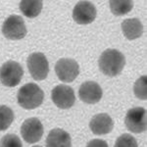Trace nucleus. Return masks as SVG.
I'll return each mask as SVG.
<instances>
[{"label":"nucleus","instance_id":"1","mask_svg":"<svg viewBox=\"0 0 147 147\" xmlns=\"http://www.w3.org/2000/svg\"><path fill=\"white\" fill-rule=\"evenodd\" d=\"M98 65L104 75L113 78L122 73L125 65V58L119 50L109 48L102 52L99 57Z\"/></svg>","mask_w":147,"mask_h":147},{"label":"nucleus","instance_id":"2","mask_svg":"<svg viewBox=\"0 0 147 147\" xmlns=\"http://www.w3.org/2000/svg\"><path fill=\"white\" fill-rule=\"evenodd\" d=\"M44 99V92L35 84L23 85L18 91V104L26 110H32L39 107Z\"/></svg>","mask_w":147,"mask_h":147},{"label":"nucleus","instance_id":"3","mask_svg":"<svg viewBox=\"0 0 147 147\" xmlns=\"http://www.w3.org/2000/svg\"><path fill=\"white\" fill-rule=\"evenodd\" d=\"M24 76V70L18 62L7 61L0 68V82L8 87H15L20 84Z\"/></svg>","mask_w":147,"mask_h":147},{"label":"nucleus","instance_id":"4","mask_svg":"<svg viewBox=\"0 0 147 147\" xmlns=\"http://www.w3.org/2000/svg\"><path fill=\"white\" fill-rule=\"evenodd\" d=\"M27 66L30 76L35 80H45L49 73V63L43 53L34 52L28 57Z\"/></svg>","mask_w":147,"mask_h":147},{"label":"nucleus","instance_id":"5","mask_svg":"<svg viewBox=\"0 0 147 147\" xmlns=\"http://www.w3.org/2000/svg\"><path fill=\"white\" fill-rule=\"evenodd\" d=\"M2 34L11 40H20L27 35V27L23 18L18 15H12L4 21L2 25Z\"/></svg>","mask_w":147,"mask_h":147},{"label":"nucleus","instance_id":"6","mask_svg":"<svg viewBox=\"0 0 147 147\" xmlns=\"http://www.w3.org/2000/svg\"><path fill=\"white\" fill-rule=\"evenodd\" d=\"M147 114L143 107H134L127 111L125 119V124L129 131L140 134L146 130Z\"/></svg>","mask_w":147,"mask_h":147},{"label":"nucleus","instance_id":"7","mask_svg":"<svg viewBox=\"0 0 147 147\" xmlns=\"http://www.w3.org/2000/svg\"><path fill=\"white\" fill-rule=\"evenodd\" d=\"M55 73L58 79L63 82H74L80 74V66L74 59L62 58L57 61Z\"/></svg>","mask_w":147,"mask_h":147},{"label":"nucleus","instance_id":"8","mask_svg":"<svg viewBox=\"0 0 147 147\" xmlns=\"http://www.w3.org/2000/svg\"><path fill=\"white\" fill-rule=\"evenodd\" d=\"M51 99L58 108L69 109L73 107L76 102L75 91L69 85L59 84L52 89Z\"/></svg>","mask_w":147,"mask_h":147},{"label":"nucleus","instance_id":"9","mask_svg":"<svg viewBox=\"0 0 147 147\" xmlns=\"http://www.w3.org/2000/svg\"><path fill=\"white\" fill-rule=\"evenodd\" d=\"M97 15L96 8L89 1H80L73 10V19L79 25H88L94 22Z\"/></svg>","mask_w":147,"mask_h":147},{"label":"nucleus","instance_id":"10","mask_svg":"<svg viewBox=\"0 0 147 147\" xmlns=\"http://www.w3.org/2000/svg\"><path fill=\"white\" fill-rule=\"evenodd\" d=\"M21 134L28 143H35L43 136V125L37 118H28L21 127Z\"/></svg>","mask_w":147,"mask_h":147},{"label":"nucleus","instance_id":"11","mask_svg":"<svg viewBox=\"0 0 147 147\" xmlns=\"http://www.w3.org/2000/svg\"><path fill=\"white\" fill-rule=\"evenodd\" d=\"M103 91L101 86L97 82L88 80L84 82L80 87V99L87 104H96L101 100Z\"/></svg>","mask_w":147,"mask_h":147},{"label":"nucleus","instance_id":"12","mask_svg":"<svg viewBox=\"0 0 147 147\" xmlns=\"http://www.w3.org/2000/svg\"><path fill=\"white\" fill-rule=\"evenodd\" d=\"M91 131L96 136H103L112 131L114 127V121L108 114H97L89 123Z\"/></svg>","mask_w":147,"mask_h":147},{"label":"nucleus","instance_id":"13","mask_svg":"<svg viewBox=\"0 0 147 147\" xmlns=\"http://www.w3.org/2000/svg\"><path fill=\"white\" fill-rule=\"evenodd\" d=\"M46 147H72L71 136L62 129H53L46 138Z\"/></svg>","mask_w":147,"mask_h":147},{"label":"nucleus","instance_id":"14","mask_svg":"<svg viewBox=\"0 0 147 147\" xmlns=\"http://www.w3.org/2000/svg\"><path fill=\"white\" fill-rule=\"evenodd\" d=\"M123 34L127 39L134 40L140 37L143 34V26L139 19H127L122 23Z\"/></svg>","mask_w":147,"mask_h":147},{"label":"nucleus","instance_id":"15","mask_svg":"<svg viewBox=\"0 0 147 147\" xmlns=\"http://www.w3.org/2000/svg\"><path fill=\"white\" fill-rule=\"evenodd\" d=\"M43 3L39 0H23L20 2V10L28 18H35L40 14Z\"/></svg>","mask_w":147,"mask_h":147},{"label":"nucleus","instance_id":"16","mask_svg":"<svg viewBox=\"0 0 147 147\" xmlns=\"http://www.w3.org/2000/svg\"><path fill=\"white\" fill-rule=\"evenodd\" d=\"M110 10L115 16L127 14L134 8V2L130 0H112L109 2Z\"/></svg>","mask_w":147,"mask_h":147},{"label":"nucleus","instance_id":"17","mask_svg":"<svg viewBox=\"0 0 147 147\" xmlns=\"http://www.w3.org/2000/svg\"><path fill=\"white\" fill-rule=\"evenodd\" d=\"M14 121V113L6 105H0V131L6 130Z\"/></svg>","mask_w":147,"mask_h":147},{"label":"nucleus","instance_id":"18","mask_svg":"<svg viewBox=\"0 0 147 147\" xmlns=\"http://www.w3.org/2000/svg\"><path fill=\"white\" fill-rule=\"evenodd\" d=\"M134 95L140 100L147 99V77L141 76L134 85Z\"/></svg>","mask_w":147,"mask_h":147},{"label":"nucleus","instance_id":"19","mask_svg":"<svg viewBox=\"0 0 147 147\" xmlns=\"http://www.w3.org/2000/svg\"><path fill=\"white\" fill-rule=\"evenodd\" d=\"M114 147H137V141L131 134H124L117 138Z\"/></svg>","mask_w":147,"mask_h":147},{"label":"nucleus","instance_id":"20","mask_svg":"<svg viewBox=\"0 0 147 147\" xmlns=\"http://www.w3.org/2000/svg\"><path fill=\"white\" fill-rule=\"evenodd\" d=\"M0 147H23V144L19 136L13 134H9L1 138Z\"/></svg>","mask_w":147,"mask_h":147},{"label":"nucleus","instance_id":"21","mask_svg":"<svg viewBox=\"0 0 147 147\" xmlns=\"http://www.w3.org/2000/svg\"><path fill=\"white\" fill-rule=\"evenodd\" d=\"M86 147H108V144L102 139H92L87 143Z\"/></svg>","mask_w":147,"mask_h":147},{"label":"nucleus","instance_id":"22","mask_svg":"<svg viewBox=\"0 0 147 147\" xmlns=\"http://www.w3.org/2000/svg\"><path fill=\"white\" fill-rule=\"evenodd\" d=\"M32 147H41V146H39V145H35V146H32Z\"/></svg>","mask_w":147,"mask_h":147}]
</instances>
